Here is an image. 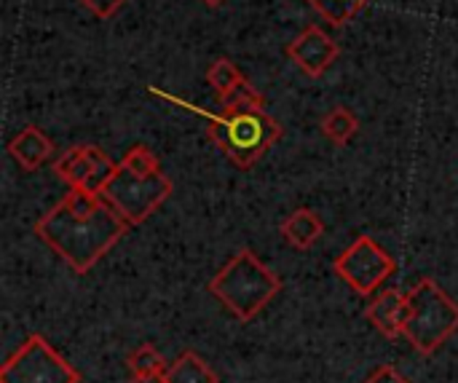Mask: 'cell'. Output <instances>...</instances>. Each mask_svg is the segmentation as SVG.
Returning a JSON list of instances; mask_svg holds the SVG:
<instances>
[{
	"label": "cell",
	"instance_id": "cell-1",
	"mask_svg": "<svg viewBox=\"0 0 458 383\" xmlns=\"http://www.w3.org/2000/svg\"><path fill=\"white\" fill-rule=\"evenodd\" d=\"M131 226L97 191L70 188L38 223L35 236L75 274L91 271Z\"/></svg>",
	"mask_w": 458,
	"mask_h": 383
},
{
	"label": "cell",
	"instance_id": "cell-2",
	"mask_svg": "<svg viewBox=\"0 0 458 383\" xmlns=\"http://www.w3.org/2000/svg\"><path fill=\"white\" fill-rule=\"evenodd\" d=\"M148 94L169 102V105H180L185 110H191L193 115L207 118L209 129V140L239 166V169H252L266 153L268 148L282 140L284 129L276 118H271L263 107H220V113L199 107L177 94H169L158 86H148Z\"/></svg>",
	"mask_w": 458,
	"mask_h": 383
},
{
	"label": "cell",
	"instance_id": "cell-3",
	"mask_svg": "<svg viewBox=\"0 0 458 383\" xmlns=\"http://www.w3.org/2000/svg\"><path fill=\"white\" fill-rule=\"evenodd\" d=\"M239 322H252L279 293L282 279L247 247H242L207 285Z\"/></svg>",
	"mask_w": 458,
	"mask_h": 383
},
{
	"label": "cell",
	"instance_id": "cell-4",
	"mask_svg": "<svg viewBox=\"0 0 458 383\" xmlns=\"http://www.w3.org/2000/svg\"><path fill=\"white\" fill-rule=\"evenodd\" d=\"M408 311L403 336L421 354H435L458 330V303L435 282L421 279L405 295Z\"/></svg>",
	"mask_w": 458,
	"mask_h": 383
},
{
	"label": "cell",
	"instance_id": "cell-5",
	"mask_svg": "<svg viewBox=\"0 0 458 383\" xmlns=\"http://www.w3.org/2000/svg\"><path fill=\"white\" fill-rule=\"evenodd\" d=\"M172 191L174 185L161 169L150 174H134L131 169L118 164V169L99 193L115 207V212L129 226H142L172 196Z\"/></svg>",
	"mask_w": 458,
	"mask_h": 383
},
{
	"label": "cell",
	"instance_id": "cell-6",
	"mask_svg": "<svg viewBox=\"0 0 458 383\" xmlns=\"http://www.w3.org/2000/svg\"><path fill=\"white\" fill-rule=\"evenodd\" d=\"M0 383H81V373L43 336H30L3 365Z\"/></svg>",
	"mask_w": 458,
	"mask_h": 383
},
{
	"label": "cell",
	"instance_id": "cell-7",
	"mask_svg": "<svg viewBox=\"0 0 458 383\" xmlns=\"http://www.w3.org/2000/svg\"><path fill=\"white\" fill-rule=\"evenodd\" d=\"M335 274L360 295H376L397 271V260L370 236H357L333 263Z\"/></svg>",
	"mask_w": 458,
	"mask_h": 383
},
{
	"label": "cell",
	"instance_id": "cell-8",
	"mask_svg": "<svg viewBox=\"0 0 458 383\" xmlns=\"http://www.w3.org/2000/svg\"><path fill=\"white\" fill-rule=\"evenodd\" d=\"M118 164L99 145H75L54 161V174L70 188L102 191Z\"/></svg>",
	"mask_w": 458,
	"mask_h": 383
},
{
	"label": "cell",
	"instance_id": "cell-9",
	"mask_svg": "<svg viewBox=\"0 0 458 383\" xmlns=\"http://www.w3.org/2000/svg\"><path fill=\"white\" fill-rule=\"evenodd\" d=\"M341 48L338 43L319 27V24H309L290 46H287V56L309 75V78H322L330 64L338 59Z\"/></svg>",
	"mask_w": 458,
	"mask_h": 383
},
{
	"label": "cell",
	"instance_id": "cell-10",
	"mask_svg": "<svg viewBox=\"0 0 458 383\" xmlns=\"http://www.w3.org/2000/svg\"><path fill=\"white\" fill-rule=\"evenodd\" d=\"M405 311H408L405 293H400V290H381L368 303L365 317H368V322H373V328L378 333H384L386 338H397V336H403Z\"/></svg>",
	"mask_w": 458,
	"mask_h": 383
},
{
	"label": "cell",
	"instance_id": "cell-11",
	"mask_svg": "<svg viewBox=\"0 0 458 383\" xmlns=\"http://www.w3.org/2000/svg\"><path fill=\"white\" fill-rule=\"evenodd\" d=\"M8 153L24 172H38L54 156V142L30 123L19 134H13V140L8 142Z\"/></svg>",
	"mask_w": 458,
	"mask_h": 383
},
{
	"label": "cell",
	"instance_id": "cell-12",
	"mask_svg": "<svg viewBox=\"0 0 458 383\" xmlns=\"http://www.w3.org/2000/svg\"><path fill=\"white\" fill-rule=\"evenodd\" d=\"M279 231H282V236H284L295 250H311V247L322 239L325 223H322V217H319L314 209L301 207V209H295L293 215H287V217L282 220Z\"/></svg>",
	"mask_w": 458,
	"mask_h": 383
},
{
	"label": "cell",
	"instance_id": "cell-13",
	"mask_svg": "<svg viewBox=\"0 0 458 383\" xmlns=\"http://www.w3.org/2000/svg\"><path fill=\"white\" fill-rule=\"evenodd\" d=\"M166 383H220L217 373L193 352H182L166 370Z\"/></svg>",
	"mask_w": 458,
	"mask_h": 383
},
{
	"label": "cell",
	"instance_id": "cell-14",
	"mask_svg": "<svg viewBox=\"0 0 458 383\" xmlns=\"http://www.w3.org/2000/svg\"><path fill=\"white\" fill-rule=\"evenodd\" d=\"M319 129H322V134H325L330 142L346 145V142H352L354 134L360 132V118L354 115V110H349V107H344V105H335V107H330V110L322 115Z\"/></svg>",
	"mask_w": 458,
	"mask_h": 383
},
{
	"label": "cell",
	"instance_id": "cell-15",
	"mask_svg": "<svg viewBox=\"0 0 458 383\" xmlns=\"http://www.w3.org/2000/svg\"><path fill=\"white\" fill-rule=\"evenodd\" d=\"M244 81H247V78L242 75V70H239L231 59H225V56L215 59V62L207 67V83L217 91L220 99L231 97Z\"/></svg>",
	"mask_w": 458,
	"mask_h": 383
},
{
	"label": "cell",
	"instance_id": "cell-16",
	"mask_svg": "<svg viewBox=\"0 0 458 383\" xmlns=\"http://www.w3.org/2000/svg\"><path fill=\"white\" fill-rule=\"evenodd\" d=\"M311 8L317 13H322V19L330 24V27H344L349 24L370 0H309Z\"/></svg>",
	"mask_w": 458,
	"mask_h": 383
},
{
	"label": "cell",
	"instance_id": "cell-17",
	"mask_svg": "<svg viewBox=\"0 0 458 383\" xmlns=\"http://www.w3.org/2000/svg\"><path fill=\"white\" fill-rule=\"evenodd\" d=\"M126 365H129V370H131V376H150V373H164L169 365H166V360L158 354V349H153L150 344H140L131 354H129V360H126Z\"/></svg>",
	"mask_w": 458,
	"mask_h": 383
},
{
	"label": "cell",
	"instance_id": "cell-18",
	"mask_svg": "<svg viewBox=\"0 0 458 383\" xmlns=\"http://www.w3.org/2000/svg\"><path fill=\"white\" fill-rule=\"evenodd\" d=\"M121 164H123L126 169H131L134 174H150V172H158V169H161L156 153H153L148 145H134V148H129V150L123 153Z\"/></svg>",
	"mask_w": 458,
	"mask_h": 383
},
{
	"label": "cell",
	"instance_id": "cell-19",
	"mask_svg": "<svg viewBox=\"0 0 458 383\" xmlns=\"http://www.w3.org/2000/svg\"><path fill=\"white\" fill-rule=\"evenodd\" d=\"M97 19H110V16H115L121 8H123V3L126 0H81Z\"/></svg>",
	"mask_w": 458,
	"mask_h": 383
},
{
	"label": "cell",
	"instance_id": "cell-20",
	"mask_svg": "<svg viewBox=\"0 0 458 383\" xmlns=\"http://www.w3.org/2000/svg\"><path fill=\"white\" fill-rule=\"evenodd\" d=\"M365 383H411L397 368H392V365H381V368H376L370 376H368V381Z\"/></svg>",
	"mask_w": 458,
	"mask_h": 383
},
{
	"label": "cell",
	"instance_id": "cell-21",
	"mask_svg": "<svg viewBox=\"0 0 458 383\" xmlns=\"http://www.w3.org/2000/svg\"><path fill=\"white\" fill-rule=\"evenodd\" d=\"M134 383H166L164 373H150V376H134Z\"/></svg>",
	"mask_w": 458,
	"mask_h": 383
},
{
	"label": "cell",
	"instance_id": "cell-22",
	"mask_svg": "<svg viewBox=\"0 0 458 383\" xmlns=\"http://www.w3.org/2000/svg\"><path fill=\"white\" fill-rule=\"evenodd\" d=\"M201 3H204L207 8H220V5H223L225 0H201Z\"/></svg>",
	"mask_w": 458,
	"mask_h": 383
}]
</instances>
